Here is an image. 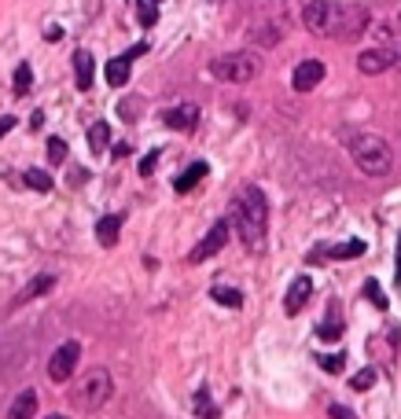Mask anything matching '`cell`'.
I'll list each match as a JSON object with an SVG mask.
<instances>
[{"instance_id": "33", "label": "cell", "mask_w": 401, "mask_h": 419, "mask_svg": "<svg viewBox=\"0 0 401 419\" xmlns=\"http://www.w3.org/2000/svg\"><path fill=\"white\" fill-rule=\"evenodd\" d=\"M328 415H331V419H357V415L350 412L346 405H331V408H328Z\"/></svg>"}, {"instance_id": "25", "label": "cell", "mask_w": 401, "mask_h": 419, "mask_svg": "<svg viewBox=\"0 0 401 419\" xmlns=\"http://www.w3.org/2000/svg\"><path fill=\"white\" fill-rule=\"evenodd\" d=\"M30 85H34V70H30V63H19L15 67V92H30Z\"/></svg>"}, {"instance_id": "28", "label": "cell", "mask_w": 401, "mask_h": 419, "mask_svg": "<svg viewBox=\"0 0 401 419\" xmlns=\"http://www.w3.org/2000/svg\"><path fill=\"white\" fill-rule=\"evenodd\" d=\"M320 368H324L328 375H339L346 368V353H331V357H320Z\"/></svg>"}, {"instance_id": "39", "label": "cell", "mask_w": 401, "mask_h": 419, "mask_svg": "<svg viewBox=\"0 0 401 419\" xmlns=\"http://www.w3.org/2000/svg\"><path fill=\"white\" fill-rule=\"evenodd\" d=\"M155 4H163V0H155Z\"/></svg>"}, {"instance_id": "23", "label": "cell", "mask_w": 401, "mask_h": 419, "mask_svg": "<svg viewBox=\"0 0 401 419\" xmlns=\"http://www.w3.org/2000/svg\"><path fill=\"white\" fill-rule=\"evenodd\" d=\"M23 184L34 188V191H52V176H48L44 169H26L23 173Z\"/></svg>"}, {"instance_id": "6", "label": "cell", "mask_w": 401, "mask_h": 419, "mask_svg": "<svg viewBox=\"0 0 401 419\" xmlns=\"http://www.w3.org/2000/svg\"><path fill=\"white\" fill-rule=\"evenodd\" d=\"M390 67H401V48L397 44H379V48H364L357 56V70L376 77V74H387Z\"/></svg>"}, {"instance_id": "31", "label": "cell", "mask_w": 401, "mask_h": 419, "mask_svg": "<svg viewBox=\"0 0 401 419\" xmlns=\"http://www.w3.org/2000/svg\"><path fill=\"white\" fill-rule=\"evenodd\" d=\"M118 115H122L125 122H136V115H140V100H122V103H118Z\"/></svg>"}, {"instance_id": "4", "label": "cell", "mask_w": 401, "mask_h": 419, "mask_svg": "<svg viewBox=\"0 0 401 419\" xmlns=\"http://www.w3.org/2000/svg\"><path fill=\"white\" fill-rule=\"evenodd\" d=\"M115 394V379H110L107 368H92V372L82 379V386L74 390V405L85 408V412H96L107 405V397Z\"/></svg>"}, {"instance_id": "21", "label": "cell", "mask_w": 401, "mask_h": 419, "mask_svg": "<svg viewBox=\"0 0 401 419\" xmlns=\"http://www.w3.org/2000/svg\"><path fill=\"white\" fill-rule=\"evenodd\" d=\"M317 338H324V342H335V338H343V320H339V309H335V305H331L328 320L317 328Z\"/></svg>"}, {"instance_id": "15", "label": "cell", "mask_w": 401, "mask_h": 419, "mask_svg": "<svg viewBox=\"0 0 401 419\" xmlns=\"http://www.w3.org/2000/svg\"><path fill=\"white\" fill-rule=\"evenodd\" d=\"M92 74H96V63H92V56L85 52V48H77L74 52V82H77V89H92Z\"/></svg>"}, {"instance_id": "3", "label": "cell", "mask_w": 401, "mask_h": 419, "mask_svg": "<svg viewBox=\"0 0 401 419\" xmlns=\"http://www.w3.org/2000/svg\"><path fill=\"white\" fill-rule=\"evenodd\" d=\"M258 70H262V59L254 52H229L210 63V74L217 82H232V85H247Z\"/></svg>"}, {"instance_id": "29", "label": "cell", "mask_w": 401, "mask_h": 419, "mask_svg": "<svg viewBox=\"0 0 401 419\" xmlns=\"http://www.w3.org/2000/svg\"><path fill=\"white\" fill-rule=\"evenodd\" d=\"M48 158H52V162H67V143H63L59 136L48 140Z\"/></svg>"}, {"instance_id": "34", "label": "cell", "mask_w": 401, "mask_h": 419, "mask_svg": "<svg viewBox=\"0 0 401 419\" xmlns=\"http://www.w3.org/2000/svg\"><path fill=\"white\" fill-rule=\"evenodd\" d=\"M394 287L401 291V239H397V269H394Z\"/></svg>"}, {"instance_id": "17", "label": "cell", "mask_w": 401, "mask_h": 419, "mask_svg": "<svg viewBox=\"0 0 401 419\" xmlns=\"http://www.w3.org/2000/svg\"><path fill=\"white\" fill-rule=\"evenodd\" d=\"M34 412H37V390H23L19 397L11 401L8 419H34Z\"/></svg>"}, {"instance_id": "1", "label": "cell", "mask_w": 401, "mask_h": 419, "mask_svg": "<svg viewBox=\"0 0 401 419\" xmlns=\"http://www.w3.org/2000/svg\"><path fill=\"white\" fill-rule=\"evenodd\" d=\"M265 221H269V202H265V191H258L254 184H247L239 195L229 202V224L239 232L243 247H258L265 239Z\"/></svg>"}, {"instance_id": "37", "label": "cell", "mask_w": 401, "mask_h": 419, "mask_svg": "<svg viewBox=\"0 0 401 419\" xmlns=\"http://www.w3.org/2000/svg\"><path fill=\"white\" fill-rule=\"evenodd\" d=\"M129 155V143H115V158H125Z\"/></svg>"}, {"instance_id": "2", "label": "cell", "mask_w": 401, "mask_h": 419, "mask_svg": "<svg viewBox=\"0 0 401 419\" xmlns=\"http://www.w3.org/2000/svg\"><path fill=\"white\" fill-rule=\"evenodd\" d=\"M346 148H350V158L357 162L361 173L368 176H387L394 169V151H390V143L376 136V133H354V136H346Z\"/></svg>"}, {"instance_id": "35", "label": "cell", "mask_w": 401, "mask_h": 419, "mask_svg": "<svg viewBox=\"0 0 401 419\" xmlns=\"http://www.w3.org/2000/svg\"><path fill=\"white\" fill-rule=\"evenodd\" d=\"M11 129H15V118H11V115H4V118H0V136L11 133Z\"/></svg>"}, {"instance_id": "26", "label": "cell", "mask_w": 401, "mask_h": 419, "mask_svg": "<svg viewBox=\"0 0 401 419\" xmlns=\"http://www.w3.org/2000/svg\"><path fill=\"white\" fill-rule=\"evenodd\" d=\"M364 298L376 305V309H387V295H383V287L376 280H364Z\"/></svg>"}, {"instance_id": "20", "label": "cell", "mask_w": 401, "mask_h": 419, "mask_svg": "<svg viewBox=\"0 0 401 419\" xmlns=\"http://www.w3.org/2000/svg\"><path fill=\"white\" fill-rule=\"evenodd\" d=\"M107 143H110V125H107V122H92V125H89V148H92L96 155H103Z\"/></svg>"}, {"instance_id": "11", "label": "cell", "mask_w": 401, "mask_h": 419, "mask_svg": "<svg viewBox=\"0 0 401 419\" xmlns=\"http://www.w3.org/2000/svg\"><path fill=\"white\" fill-rule=\"evenodd\" d=\"M163 122L170 129H177V133H191V129L199 125V103H177V107H170Z\"/></svg>"}, {"instance_id": "27", "label": "cell", "mask_w": 401, "mask_h": 419, "mask_svg": "<svg viewBox=\"0 0 401 419\" xmlns=\"http://www.w3.org/2000/svg\"><path fill=\"white\" fill-rule=\"evenodd\" d=\"M136 15H140V22H144V26H155V22H158V4H155V0H140Z\"/></svg>"}, {"instance_id": "38", "label": "cell", "mask_w": 401, "mask_h": 419, "mask_svg": "<svg viewBox=\"0 0 401 419\" xmlns=\"http://www.w3.org/2000/svg\"><path fill=\"white\" fill-rule=\"evenodd\" d=\"M48 419H67V415H48Z\"/></svg>"}, {"instance_id": "36", "label": "cell", "mask_w": 401, "mask_h": 419, "mask_svg": "<svg viewBox=\"0 0 401 419\" xmlns=\"http://www.w3.org/2000/svg\"><path fill=\"white\" fill-rule=\"evenodd\" d=\"M44 37H48V41H59V37H63V30H59V26H48V30H44Z\"/></svg>"}, {"instance_id": "13", "label": "cell", "mask_w": 401, "mask_h": 419, "mask_svg": "<svg viewBox=\"0 0 401 419\" xmlns=\"http://www.w3.org/2000/svg\"><path fill=\"white\" fill-rule=\"evenodd\" d=\"M56 287V276H48V272H41V276H34L19 295L11 298V309H19V305H26V302H34V298H41V295H48Z\"/></svg>"}, {"instance_id": "14", "label": "cell", "mask_w": 401, "mask_h": 419, "mask_svg": "<svg viewBox=\"0 0 401 419\" xmlns=\"http://www.w3.org/2000/svg\"><path fill=\"white\" fill-rule=\"evenodd\" d=\"M129 70H133V59H129V56H115V59L103 67V77H107L110 89H122L125 82H129Z\"/></svg>"}, {"instance_id": "30", "label": "cell", "mask_w": 401, "mask_h": 419, "mask_svg": "<svg viewBox=\"0 0 401 419\" xmlns=\"http://www.w3.org/2000/svg\"><path fill=\"white\" fill-rule=\"evenodd\" d=\"M372 382H376V368H364V372H357L354 379H350V386H354V390H368Z\"/></svg>"}, {"instance_id": "32", "label": "cell", "mask_w": 401, "mask_h": 419, "mask_svg": "<svg viewBox=\"0 0 401 419\" xmlns=\"http://www.w3.org/2000/svg\"><path fill=\"white\" fill-rule=\"evenodd\" d=\"M155 162H158V151H148V155H144V158H140V166H136L140 176H151V173H155Z\"/></svg>"}, {"instance_id": "18", "label": "cell", "mask_w": 401, "mask_h": 419, "mask_svg": "<svg viewBox=\"0 0 401 419\" xmlns=\"http://www.w3.org/2000/svg\"><path fill=\"white\" fill-rule=\"evenodd\" d=\"M206 173H210V166H206L203 158H199V162H191V166H188V169L177 176V181H173V188H177V191H191V188H196Z\"/></svg>"}, {"instance_id": "22", "label": "cell", "mask_w": 401, "mask_h": 419, "mask_svg": "<svg viewBox=\"0 0 401 419\" xmlns=\"http://www.w3.org/2000/svg\"><path fill=\"white\" fill-rule=\"evenodd\" d=\"M210 298L217 305H229V309H239V305H243V295H239L236 287H210Z\"/></svg>"}, {"instance_id": "7", "label": "cell", "mask_w": 401, "mask_h": 419, "mask_svg": "<svg viewBox=\"0 0 401 419\" xmlns=\"http://www.w3.org/2000/svg\"><path fill=\"white\" fill-rule=\"evenodd\" d=\"M229 232H232L229 217H224V221H214V228H210V232H206V236L199 239V243H196V250L188 254V262H191V265H199V262H210V257H214L217 250H224V247H229Z\"/></svg>"}, {"instance_id": "9", "label": "cell", "mask_w": 401, "mask_h": 419, "mask_svg": "<svg viewBox=\"0 0 401 419\" xmlns=\"http://www.w3.org/2000/svg\"><path fill=\"white\" fill-rule=\"evenodd\" d=\"M331 0H310L306 8H302V22H306L310 34H320L328 37V26H331Z\"/></svg>"}, {"instance_id": "24", "label": "cell", "mask_w": 401, "mask_h": 419, "mask_svg": "<svg viewBox=\"0 0 401 419\" xmlns=\"http://www.w3.org/2000/svg\"><path fill=\"white\" fill-rule=\"evenodd\" d=\"M196 412H199V419H221V408L210 401V394H206V390L196 394Z\"/></svg>"}, {"instance_id": "8", "label": "cell", "mask_w": 401, "mask_h": 419, "mask_svg": "<svg viewBox=\"0 0 401 419\" xmlns=\"http://www.w3.org/2000/svg\"><path fill=\"white\" fill-rule=\"evenodd\" d=\"M77 361H82V342H63L52 357H48V379L52 382H67L70 375H74V368H77Z\"/></svg>"}, {"instance_id": "12", "label": "cell", "mask_w": 401, "mask_h": 419, "mask_svg": "<svg viewBox=\"0 0 401 419\" xmlns=\"http://www.w3.org/2000/svg\"><path fill=\"white\" fill-rule=\"evenodd\" d=\"M310 295H313V280H310V276L291 280V287H287V295H284V309H287V316L302 313V305L310 302Z\"/></svg>"}, {"instance_id": "5", "label": "cell", "mask_w": 401, "mask_h": 419, "mask_svg": "<svg viewBox=\"0 0 401 419\" xmlns=\"http://www.w3.org/2000/svg\"><path fill=\"white\" fill-rule=\"evenodd\" d=\"M368 30V11L354 8V4H335L331 8V26H328V37L335 41H357Z\"/></svg>"}, {"instance_id": "10", "label": "cell", "mask_w": 401, "mask_h": 419, "mask_svg": "<svg viewBox=\"0 0 401 419\" xmlns=\"http://www.w3.org/2000/svg\"><path fill=\"white\" fill-rule=\"evenodd\" d=\"M324 63L320 59H302L298 67H295V74H291V85H295V92H310V89H317L320 82H324Z\"/></svg>"}, {"instance_id": "16", "label": "cell", "mask_w": 401, "mask_h": 419, "mask_svg": "<svg viewBox=\"0 0 401 419\" xmlns=\"http://www.w3.org/2000/svg\"><path fill=\"white\" fill-rule=\"evenodd\" d=\"M118 232H122V217L118 214H107V217L96 221V239H100V247H115Z\"/></svg>"}, {"instance_id": "19", "label": "cell", "mask_w": 401, "mask_h": 419, "mask_svg": "<svg viewBox=\"0 0 401 419\" xmlns=\"http://www.w3.org/2000/svg\"><path fill=\"white\" fill-rule=\"evenodd\" d=\"M368 247L364 239H350V243H339V247H324V257H335V262H346V257H361Z\"/></svg>"}]
</instances>
